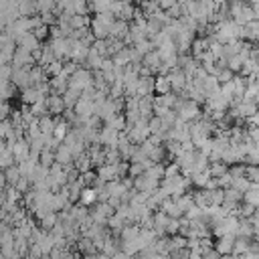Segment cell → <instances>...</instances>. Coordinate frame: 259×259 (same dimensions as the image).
Wrapping results in <instances>:
<instances>
[{"label":"cell","mask_w":259,"mask_h":259,"mask_svg":"<svg viewBox=\"0 0 259 259\" xmlns=\"http://www.w3.org/2000/svg\"><path fill=\"white\" fill-rule=\"evenodd\" d=\"M93 81V77H91V69H87V67H77L71 75H69V87H73V89H83L85 85H89Z\"/></svg>","instance_id":"1"},{"label":"cell","mask_w":259,"mask_h":259,"mask_svg":"<svg viewBox=\"0 0 259 259\" xmlns=\"http://www.w3.org/2000/svg\"><path fill=\"white\" fill-rule=\"evenodd\" d=\"M168 81H170V89L174 91V93H180L182 89H184V85H186V81H188V77L184 75V71L180 69V67H172L170 71H168Z\"/></svg>","instance_id":"2"},{"label":"cell","mask_w":259,"mask_h":259,"mask_svg":"<svg viewBox=\"0 0 259 259\" xmlns=\"http://www.w3.org/2000/svg\"><path fill=\"white\" fill-rule=\"evenodd\" d=\"M45 103H47V109H49L51 115H61L65 111V101L59 93H49L45 97Z\"/></svg>","instance_id":"3"},{"label":"cell","mask_w":259,"mask_h":259,"mask_svg":"<svg viewBox=\"0 0 259 259\" xmlns=\"http://www.w3.org/2000/svg\"><path fill=\"white\" fill-rule=\"evenodd\" d=\"M136 95L138 97H142V95H154V75L138 77V81H136Z\"/></svg>","instance_id":"4"},{"label":"cell","mask_w":259,"mask_h":259,"mask_svg":"<svg viewBox=\"0 0 259 259\" xmlns=\"http://www.w3.org/2000/svg\"><path fill=\"white\" fill-rule=\"evenodd\" d=\"M117 130H113L111 125L103 123V127H99V142L101 146H115L117 144Z\"/></svg>","instance_id":"5"},{"label":"cell","mask_w":259,"mask_h":259,"mask_svg":"<svg viewBox=\"0 0 259 259\" xmlns=\"http://www.w3.org/2000/svg\"><path fill=\"white\" fill-rule=\"evenodd\" d=\"M127 28H130V22L127 20H121V18H115L109 26V34L107 38H123L127 34Z\"/></svg>","instance_id":"6"},{"label":"cell","mask_w":259,"mask_h":259,"mask_svg":"<svg viewBox=\"0 0 259 259\" xmlns=\"http://www.w3.org/2000/svg\"><path fill=\"white\" fill-rule=\"evenodd\" d=\"M233 241H235V235H221L219 241L212 243V247L221 253V257H225V255H231V251H233Z\"/></svg>","instance_id":"7"},{"label":"cell","mask_w":259,"mask_h":259,"mask_svg":"<svg viewBox=\"0 0 259 259\" xmlns=\"http://www.w3.org/2000/svg\"><path fill=\"white\" fill-rule=\"evenodd\" d=\"M16 47H20V49H24V51H34V49H38L40 47V40L32 34V32H24L20 38H16Z\"/></svg>","instance_id":"8"},{"label":"cell","mask_w":259,"mask_h":259,"mask_svg":"<svg viewBox=\"0 0 259 259\" xmlns=\"http://www.w3.org/2000/svg\"><path fill=\"white\" fill-rule=\"evenodd\" d=\"M55 162H59V164H71L73 162V152H71V148L67 146V144H59L57 148H55Z\"/></svg>","instance_id":"9"},{"label":"cell","mask_w":259,"mask_h":259,"mask_svg":"<svg viewBox=\"0 0 259 259\" xmlns=\"http://www.w3.org/2000/svg\"><path fill=\"white\" fill-rule=\"evenodd\" d=\"M45 95L34 87V85H28V87H24V89H20V99H22V103H26V105H30V103H34V101H38V99H42Z\"/></svg>","instance_id":"10"},{"label":"cell","mask_w":259,"mask_h":259,"mask_svg":"<svg viewBox=\"0 0 259 259\" xmlns=\"http://www.w3.org/2000/svg\"><path fill=\"white\" fill-rule=\"evenodd\" d=\"M77 202H81V204H85V206L95 204V202H97V190H95L93 186H83L81 192H79V200H77Z\"/></svg>","instance_id":"11"},{"label":"cell","mask_w":259,"mask_h":259,"mask_svg":"<svg viewBox=\"0 0 259 259\" xmlns=\"http://www.w3.org/2000/svg\"><path fill=\"white\" fill-rule=\"evenodd\" d=\"M36 125L40 130V134H53V127H55V117L51 113H45L36 119Z\"/></svg>","instance_id":"12"},{"label":"cell","mask_w":259,"mask_h":259,"mask_svg":"<svg viewBox=\"0 0 259 259\" xmlns=\"http://www.w3.org/2000/svg\"><path fill=\"white\" fill-rule=\"evenodd\" d=\"M73 166H75L79 172H85V170L93 168V166H91V160H89L87 150H85V152H81V154H77V156L73 158Z\"/></svg>","instance_id":"13"},{"label":"cell","mask_w":259,"mask_h":259,"mask_svg":"<svg viewBox=\"0 0 259 259\" xmlns=\"http://www.w3.org/2000/svg\"><path fill=\"white\" fill-rule=\"evenodd\" d=\"M69 24L73 28H85V26L91 24V16L89 14H77V12H73L71 18H69Z\"/></svg>","instance_id":"14"},{"label":"cell","mask_w":259,"mask_h":259,"mask_svg":"<svg viewBox=\"0 0 259 259\" xmlns=\"http://www.w3.org/2000/svg\"><path fill=\"white\" fill-rule=\"evenodd\" d=\"M168 91H172L168 77H166V75H156V77H154V93L160 95V93H168Z\"/></svg>","instance_id":"15"},{"label":"cell","mask_w":259,"mask_h":259,"mask_svg":"<svg viewBox=\"0 0 259 259\" xmlns=\"http://www.w3.org/2000/svg\"><path fill=\"white\" fill-rule=\"evenodd\" d=\"M18 178H20V170H18V166H16V164H12V166L4 168V180H6V184H8V186H14V184L18 182Z\"/></svg>","instance_id":"16"},{"label":"cell","mask_w":259,"mask_h":259,"mask_svg":"<svg viewBox=\"0 0 259 259\" xmlns=\"http://www.w3.org/2000/svg\"><path fill=\"white\" fill-rule=\"evenodd\" d=\"M12 164H14V156H12V150H10L8 146H4V148L0 150V170L8 168V166H12Z\"/></svg>","instance_id":"17"},{"label":"cell","mask_w":259,"mask_h":259,"mask_svg":"<svg viewBox=\"0 0 259 259\" xmlns=\"http://www.w3.org/2000/svg\"><path fill=\"white\" fill-rule=\"evenodd\" d=\"M243 61H245V59H243L239 53L229 55V57H227V67H229L233 73H239V71H241V67H243Z\"/></svg>","instance_id":"18"},{"label":"cell","mask_w":259,"mask_h":259,"mask_svg":"<svg viewBox=\"0 0 259 259\" xmlns=\"http://www.w3.org/2000/svg\"><path fill=\"white\" fill-rule=\"evenodd\" d=\"M111 59H113V65H121V67H123V65H127V63H130V47L119 49Z\"/></svg>","instance_id":"19"},{"label":"cell","mask_w":259,"mask_h":259,"mask_svg":"<svg viewBox=\"0 0 259 259\" xmlns=\"http://www.w3.org/2000/svg\"><path fill=\"white\" fill-rule=\"evenodd\" d=\"M55 162V150H49V148H42L40 152H38V164H42V166H51Z\"/></svg>","instance_id":"20"},{"label":"cell","mask_w":259,"mask_h":259,"mask_svg":"<svg viewBox=\"0 0 259 259\" xmlns=\"http://www.w3.org/2000/svg\"><path fill=\"white\" fill-rule=\"evenodd\" d=\"M231 186H233V188H237V190H241V192H245L247 188H251V180H249V178H245V176H233Z\"/></svg>","instance_id":"21"},{"label":"cell","mask_w":259,"mask_h":259,"mask_svg":"<svg viewBox=\"0 0 259 259\" xmlns=\"http://www.w3.org/2000/svg\"><path fill=\"white\" fill-rule=\"evenodd\" d=\"M42 69H45L47 77H53V75L61 73V69H63V61H61V59H55V61H51L49 65H45Z\"/></svg>","instance_id":"22"},{"label":"cell","mask_w":259,"mask_h":259,"mask_svg":"<svg viewBox=\"0 0 259 259\" xmlns=\"http://www.w3.org/2000/svg\"><path fill=\"white\" fill-rule=\"evenodd\" d=\"M30 111H32V115H34V117H40V115L49 113L47 103H45V97H42V99H38V101H34V103H30Z\"/></svg>","instance_id":"23"},{"label":"cell","mask_w":259,"mask_h":259,"mask_svg":"<svg viewBox=\"0 0 259 259\" xmlns=\"http://www.w3.org/2000/svg\"><path fill=\"white\" fill-rule=\"evenodd\" d=\"M243 176L249 178L251 182H259V170H257V164H245Z\"/></svg>","instance_id":"24"},{"label":"cell","mask_w":259,"mask_h":259,"mask_svg":"<svg viewBox=\"0 0 259 259\" xmlns=\"http://www.w3.org/2000/svg\"><path fill=\"white\" fill-rule=\"evenodd\" d=\"M30 32H32V34H34V36H36L40 42H45V40L49 38V26H47V24H42V22H40V24H36V26H34Z\"/></svg>","instance_id":"25"},{"label":"cell","mask_w":259,"mask_h":259,"mask_svg":"<svg viewBox=\"0 0 259 259\" xmlns=\"http://www.w3.org/2000/svg\"><path fill=\"white\" fill-rule=\"evenodd\" d=\"M144 170H146V166L142 164V162H130V166H127V176H140V174H144Z\"/></svg>","instance_id":"26"},{"label":"cell","mask_w":259,"mask_h":259,"mask_svg":"<svg viewBox=\"0 0 259 259\" xmlns=\"http://www.w3.org/2000/svg\"><path fill=\"white\" fill-rule=\"evenodd\" d=\"M180 229V219H168V225H166V235H176Z\"/></svg>","instance_id":"27"},{"label":"cell","mask_w":259,"mask_h":259,"mask_svg":"<svg viewBox=\"0 0 259 259\" xmlns=\"http://www.w3.org/2000/svg\"><path fill=\"white\" fill-rule=\"evenodd\" d=\"M55 8V0H36V12H47Z\"/></svg>","instance_id":"28"},{"label":"cell","mask_w":259,"mask_h":259,"mask_svg":"<svg viewBox=\"0 0 259 259\" xmlns=\"http://www.w3.org/2000/svg\"><path fill=\"white\" fill-rule=\"evenodd\" d=\"M4 146H6V144H4V140H2V138H0V150H2V148H4Z\"/></svg>","instance_id":"29"}]
</instances>
